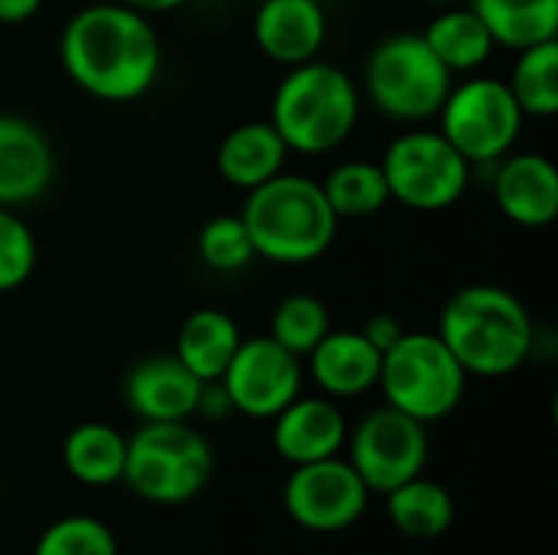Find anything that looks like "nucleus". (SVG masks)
<instances>
[{"mask_svg": "<svg viewBox=\"0 0 558 555\" xmlns=\"http://www.w3.org/2000/svg\"><path fill=\"white\" fill-rule=\"evenodd\" d=\"M56 177V150L39 124L0 111V206L36 203Z\"/></svg>", "mask_w": 558, "mask_h": 555, "instance_id": "ddd939ff", "label": "nucleus"}, {"mask_svg": "<svg viewBox=\"0 0 558 555\" xmlns=\"http://www.w3.org/2000/svg\"><path fill=\"white\" fill-rule=\"evenodd\" d=\"M389 200L415 213H441L454 206L471 183V164L451 147L441 131L399 134L383 160Z\"/></svg>", "mask_w": 558, "mask_h": 555, "instance_id": "1a4fd4ad", "label": "nucleus"}, {"mask_svg": "<svg viewBox=\"0 0 558 555\" xmlns=\"http://www.w3.org/2000/svg\"><path fill=\"white\" fill-rule=\"evenodd\" d=\"M360 85L333 62L291 65L271 95V124L288 150L317 157L337 150L360 121Z\"/></svg>", "mask_w": 558, "mask_h": 555, "instance_id": "20e7f679", "label": "nucleus"}, {"mask_svg": "<svg viewBox=\"0 0 558 555\" xmlns=\"http://www.w3.org/2000/svg\"><path fill=\"white\" fill-rule=\"evenodd\" d=\"M33 555H118V540L95 517H62L43 530Z\"/></svg>", "mask_w": 558, "mask_h": 555, "instance_id": "c85d7f7f", "label": "nucleus"}, {"mask_svg": "<svg viewBox=\"0 0 558 555\" xmlns=\"http://www.w3.org/2000/svg\"><path fill=\"white\" fill-rule=\"evenodd\" d=\"M160 59L150 16L118 0L75 10L59 36V62L69 82L111 105L144 98L160 75Z\"/></svg>", "mask_w": 558, "mask_h": 555, "instance_id": "f257e3e1", "label": "nucleus"}, {"mask_svg": "<svg viewBox=\"0 0 558 555\" xmlns=\"http://www.w3.org/2000/svg\"><path fill=\"white\" fill-rule=\"evenodd\" d=\"M124 455H128V438L105 422H82L62 442L65 471L88 487L118 484L124 474Z\"/></svg>", "mask_w": 558, "mask_h": 555, "instance_id": "4be33fe9", "label": "nucleus"}, {"mask_svg": "<svg viewBox=\"0 0 558 555\" xmlns=\"http://www.w3.org/2000/svg\"><path fill=\"white\" fill-rule=\"evenodd\" d=\"M392 527L409 540H438L454 523V497L428 478H412L386 494Z\"/></svg>", "mask_w": 558, "mask_h": 555, "instance_id": "b1692460", "label": "nucleus"}, {"mask_svg": "<svg viewBox=\"0 0 558 555\" xmlns=\"http://www.w3.org/2000/svg\"><path fill=\"white\" fill-rule=\"evenodd\" d=\"M219 383L235 412L271 422L288 402L301 396L304 366L301 357H294L271 337H252L239 343Z\"/></svg>", "mask_w": 558, "mask_h": 555, "instance_id": "f8f14e48", "label": "nucleus"}, {"mask_svg": "<svg viewBox=\"0 0 558 555\" xmlns=\"http://www.w3.org/2000/svg\"><path fill=\"white\" fill-rule=\"evenodd\" d=\"M36 236L13 209L0 206V294L23 288L36 272Z\"/></svg>", "mask_w": 558, "mask_h": 555, "instance_id": "c756f323", "label": "nucleus"}, {"mask_svg": "<svg viewBox=\"0 0 558 555\" xmlns=\"http://www.w3.org/2000/svg\"><path fill=\"white\" fill-rule=\"evenodd\" d=\"M330 311L320 298L314 294H288L275 314H271V324H268V337L275 343H281L284 350H291L294 357H307L327 334H330Z\"/></svg>", "mask_w": 558, "mask_h": 555, "instance_id": "bb28decb", "label": "nucleus"}, {"mask_svg": "<svg viewBox=\"0 0 558 555\" xmlns=\"http://www.w3.org/2000/svg\"><path fill=\"white\" fill-rule=\"evenodd\" d=\"M494 173V203L497 209L523 226L546 229L558 219V170L546 154H507Z\"/></svg>", "mask_w": 558, "mask_h": 555, "instance_id": "4468645a", "label": "nucleus"}, {"mask_svg": "<svg viewBox=\"0 0 558 555\" xmlns=\"http://www.w3.org/2000/svg\"><path fill=\"white\" fill-rule=\"evenodd\" d=\"M520 111L526 118L558 114V39H546L517 52L513 72L507 79Z\"/></svg>", "mask_w": 558, "mask_h": 555, "instance_id": "a878e982", "label": "nucleus"}, {"mask_svg": "<svg viewBox=\"0 0 558 555\" xmlns=\"http://www.w3.org/2000/svg\"><path fill=\"white\" fill-rule=\"evenodd\" d=\"M196 252H199V262L209 272H219V275H235V272L248 268L258 258L242 216H216V219H209L199 229Z\"/></svg>", "mask_w": 558, "mask_h": 555, "instance_id": "cd10ccee", "label": "nucleus"}, {"mask_svg": "<svg viewBox=\"0 0 558 555\" xmlns=\"http://www.w3.org/2000/svg\"><path fill=\"white\" fill-rule=\"evenodd\" d=\"M523 121L526 114L520 111L513 92L494 75H474L451 85L438 111V131L471 167L507 157L520 141Z\"/></svg>", "mask_w": 558, "mask_h": 555, "instance_id": "6e6552de", "label": "nucleus"}, {"mask_svg": "<svg viewBox=\"0 0 558 555\" xmlns=\"http://www.w3.org/2000/svg\"><path fill=\"white\" fill-rule=\"evenodd\" d=\"M43 0H0V23L7 26H20L26 20H33L39 13Z\"/></svg>", "mask_w": 558, "mask_h": 555, "instance_id": "2f4dec72", "label": "nucleus"}, {"mask_svg": "<svg viewBox=\"0 0 558 555\" xmlns=\"http://www.w3.org/2000/svg\"><path fill=\"white\" fill-rule=\"evenodd\" d=\"M438 337L468 376L500 379L530 360L536 324L513 291L500 285H468L448 298Z\"/></svg>", "mask_w": 558, "mask_h": 555, "instance_id": "f03ea898", "label": "nucleus"}, {"mask_svg": "<svg viewBox=\"0 0 558 555\" xmlns=\"http://www.w3.org/2000/svg\"><path fill=\"white\" fill-rule=\"evenodd\" d=\"M369 504V487L340 455L294 464L284 481V514L314 533H337L353 527Z\"/></svg>", "mask_w": 558, "mask_h": 555, "instance_id": "9b49d317", "label": "nucleus"}, {"mask_svg": "<svg viewBox=\"0 0 558 555\" xmlns=\"http://www.w3.org/2000/svg\"><path fill=\"white\" fill-rule=\"evenodd\" d=\"M252 36L262 56L278 65H301L320 56L327 43V13L320 0H262L255 3Z\"/></svg>", "mask_w": 558, "mask_h": 555, "instance_id": "2eb2a0df", "label": "nucleus"}, {"mask_svg": "<svg viewBox=\"0 0 558 555\" xmlns=\"http://www.w3.org/2000/svg\"><path fill=\"white\" fill-rule=\"evenodd\" d=\"M216 468L213 445L190 422H141L128 438V491L147 504H186L209 484Z\"/></svg>", "mask_w": 558, "mask_h": 555, "instance_id": "39448f33", "label": "nucleus"}, {"mask_svg": "<svg viewBox=\"0 0 558 555\" xmlns=\"http://www.w3.org/2000/svg\"><path fill=\"white\" fill-rule=\"evenodd\" d=\"M350 464L369 487V494H389L399 484L418 478L428 461V432L418 419L383 406L356 422L347 435Z\"/></svg>", "mask_w": 558, "mask_h": 555, "instance_id": "9d476101", "label": "nucleus"}, {"mask_svg": "<svg viewBox=\"0 0 558 555\" xmlns=\"http://www.w3.org/2000/svg\"><path fill=\"white\" fill-rule=\"evenodd\" d=\"M454 75L441 65L422 33H392L379 39L363 65V92L392 121L418 124L438 118Z\"/></svg>", "mask_w": 558, "mask_h": 555, "instance_id": "423d86ee", "label": "nucleus"}, {"mask_svg": "<svg viewBox=\"0 0 558 555\" xmlns=\"http://www.w3.org/2000/svg\"><path fill=\"white\" fill-rule=\"evenodd\" d=\"M242 222L258 258L275 265L317 262L337 239L333 216L317 180L304 173H278L245 193Z\"/></svg>", "mask_w": 558, "mask_h": 555, "instance_id": "7ed1b4c3", "label": "nucleus"}, {"mask_svg": "<svg viewBox=\"0 0 558 555\" xmlns=\"http://www.w3.org/2000/svg\"><path fill=\"white\" fill-rule=\"evenodd\" d=\"M199 393L203 383L173 353L141 360L124 379V402L141 422H190Z\"/></svg>", "mask_w": 558, "mask_h": 555, "instance_id": "f3484780", "label": "nucleus"}, {"mask_svg": "<svg viewBox=\"0 0 558 555\" xmlns=\"http://www.w3.org/2000/svg\"><path fill=\"white\" fill-rule=\"evenodd\" d=\"M337 219H373L389 203L383 167L373 160H343L320 183Z\"/></svg>", "mask_w": 558, "mask_h": 555, "instance_id": "393cba45", "label": "nucleus"}, {"mask_svg": "<svg viewBox=\"0 0 558 555\" xmlns=\"http://www.w3.org/2000/svg\"><path fill=\"white\" fill-rule=\"evenodd\" d=\"M402 334H405V327H402L392 314H373V317L363 324V337H366L379 353H386Z\"/></svg>", "mask_w": 558, "mask_h": 555, "instance_id": "7c9ffc66", "label": "nucleus"}, {"mask_svg": "<svg viewBox=\"0 0 558 555\" xmlns=\"http://www.w3.org/2000/svg\"><path fill=\"white\" fill-rule=\"evenodd\" d=\"M383 353L363 337V330H330L311 353L307 373L330 399H356L376 389Z\"/></svg>", "mask_w": 558, "mask_h": 555, "instance_id": "a211bd4d", "label": "nucleus"}, {"mask_svg": "<svg viewBox=\"0 0 558 555\" xmlns=\"http://www.w3.org/2000/svg\"><path fill=\"white\" fill-rule=\"evenodd\" d=\"M422 36L451 75L481 69L497 49L490 29L471 7H445L432 16Z\"/></svg>", "mask_w": 558, "mask_h": 555, "instance_id": "412c9836", "label": "nucleus"}, {"mask_svg": "<svg viewBox=\"0 0 558 555\" xmlns=\"http://www.w3.org/2000/svg\"><path fill=\"white\" fill-rule=\"evenodd\" d=\"M248 3H262V0H248Z\"/></svg>", "mask_w": 558, "mask_h": 555, "instance_id": "f704fd0d", "label": "nucleus"}, {"mask_svg": "<svg viewBox=\"0 0 558 555\" xmlns=\"http://www.w3.org/2000/svg\"><path fill=\"white\" fill-rule=\"evenodd\" d=\"M118 3H124V7H131V10H137L144 16H154V13H173V10L186 7L190 0H118Z\"/></svg>", "mask_w": 558, "mask_h": 555, "instance_id": "473e14b6", "label": "nucleus"}, {"mask_svg": "<svg viewBox=\"0 0 558 555\" xmlns=\"http://www.w3.org/2000/svg\"><path fill=\"white\" fill-rule=\"evenodd\" d=\"M288 154L291 150L271 121H245L219 141L216 170L229 186L248 193L265 180L278 177L284 170Z\"/></svg>", "mask_w": 558, "mask_h": 555, "instance_id": "6ab92c4d", "label": "nucleus"}, {"mask_svg": "<svg viewBox=\"0 0 558 555\" xmlns=\"http://www.w3.org/2000/svg\"><path fill=\"white\" fill-rule=\"evenodd\" d=\"M494 43L504 49H526L546 39H558V0H471L468 3Z\"/></svg>", "mask_w": 558, "mask_h": 555, "instance_id": "5701e85b", "label": "nucleus"}, {"mask_svg": "<svg viewBox=\"0 0 558 555\" xmlns=\"http://www.w3.org/2000/svg\"><path fill=\"white\" fill-rule=\"evenodd\" d=\"M347 435L343 412L324 396H298L271 419V445L291 468L340 455Z\"/></svg>", "mask_w": 558, "mask_h": 555, "instance_id": "dca6fc26", "label": "nucleus"}, {"mask_svg": "<svg viewBox=\"0 0 558 555\" xmlns=\"http://www.w3.org/2000/svg\"><path fill=\"white\" fill-rule=\"evenodd\" d=\"M239 343H242V330H239V324L226 311L199 307V311H193L180 324L173 357L199 383H216V379H222L226 366L232 363Z\"/></svg>", "mask_w": 558, "mask_h": 555, "instance_id": "aec40b11", "label": "nucleus"}, {"mask_svg": "<svg viewBox=\"0 0 558 555\" xmlns=\"http://www.w3.org/2000/svg\"><path fill=\"white\" fill-rule=\"evenodd\" d=\"M435 3H451V0H435Z\"/></svg>", "mask_w": 558, "mask_h": 555, "instance_id": "72a5a7b5", "label": "nucleus"}, {"mask_svg": "<svg viewBox=\"0 0 558 555\" xmlns=\"http://www.w3.org/2000/svg\"><path fill=\"white\" fill-rule=\"evenodd\" d=\"M386 406L418 419L422 425L448 419L468 389V373L438 334L405 330L386 353L376 383Z\"/></svg>", "mask_w": 558, "mask_h": 555, "instance_id": "0eeeda50", "label": "nucleus"}]
</instances>
